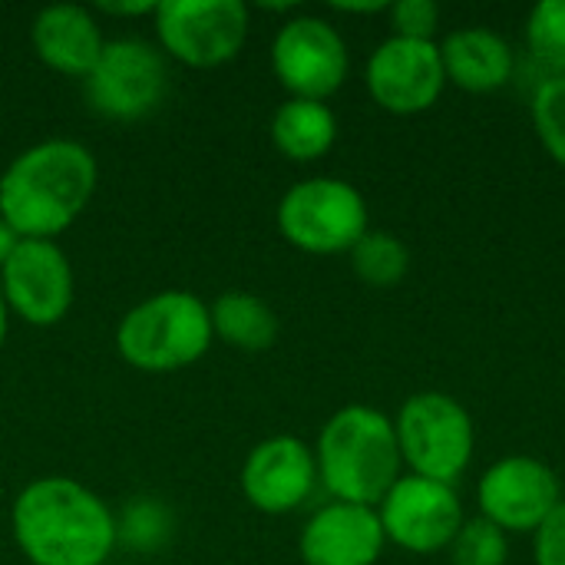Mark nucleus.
Instances as JSON below:
<instances>
[{
	"label": "nucleus",
	"mask_w": 565,
	"mask_h": 565,
	"mask_svg": "<svg viewBox=\"0 0 565 565\" xmlns=\"http://www.w3.org/2000/svg\"><path fill=\"white\" fill-rule=\"evenodd\" d=\"M17 550L30 565H103L116 550V513L73 477L30 480L10 510Z\"/></svg>",
	"instance_id": "f257e3e1"
},
{
	"label": "nucleus",
	"mask_w": 565,
	"mask_h": 565,
	"mask_svg": "<svg viewBox=\"0 0 565 565\" xmlns=\"http://www.w3.org/2000/svg\"><path fill=\"white\" fill-rule=\"evenodd\" d=\"M96 156L76 139H43L0 172V218L20 238L53 242L96 192Z\"/></svg>",
	"instance_id": "f03ea898"
},
{
	"label": "nucleus",
	"mask_w": 565,
	"mask_h": 565,
	"mask_svg": "<svg viewBox=\"0 0 565 565\" xmlns=\"http://www.w3.org/2000/svg\"><path fill=\"white\" fill-rule=\"evenodd\" d=\"M318 483L338 503L381 507L391 487L404 477L394 417L377 407L351 404L328 417L315 444Z\"/></svg>",
	"instance_id": "7ed1b4c3"
},
{
	"label": "nucleus",
	"mask_w": 565,
	"mask_h": 565,
	"mask_svg": "<svg viewBox=\"0 0 565 565\" xmlns=\"http://www.w3.org/2000/svg\"><path fill=\"white\" fill-rule=\"evenodd\" d=\"M209 305L182 288L132 305L116 324L119 358L142 374H172L202 361L212 348Z\"/></svg>",
	"instance_id": "20e7f679"
},
{
	"label": "nucleus",
	"mask_w": 565,
	"mask_h": 565,
	"mask_svg": "<svg viewBox=\"0 0 565 565\" xmlns=\"http://www.w3.org/2000/svg\"><path fill=\"white\" fill-rule=\"evenodd\" d=\"M394 430L401 460L414 477L457 487V480L473 463V417L457 397L444 391H420L407 397L394 417Z\"/></svg>",
	"instance_id": "39448f33"
},
{
	"label": "nucleus",
	"mask_w": 565,
	"mask_h": 565,
	"mask_svg": "<svg viewBox=\"0 0 565 565\" xmlns=\"http://www.w3.org/2000/svg\"><path fill=\"white\" fill-rule=\"evenodd\" d=\"M281 238L308 255H348L367 232V202L348 179L315 175L295 182L275 212Z\"/></svg>",
	"instance_id": "423d86ee"
},
{
	"label": "nucleus",
	"mask_w": 565,
	"mask_h": 565,
	"mask_svg": "<svg viewBox=\"0 0 565 565\" xmlns=\"http://www.w3.org/2000/svg\"><path fill=\"white\" fill-rule=\"evenodd\" d=\"M152 26L162 53L185 66L212 70L242 53L252 13L242 0H162Z\"/></svg>",
	"instance_id": "0eeeda50"
},
{
	"label": "nucleus",
	"mask_w": 565,
	"mask_h": 565,
	"mask_svg": "<svg viewBox=\"0 0 565 565\" xmlns=\"http://www.w3.org/2000/svg\"><path fill=\"white\" fill-rule=\"evenodd\" d=\"M83 93L93 113L106 119H142L166 96V60L159 46L139 36L106 40L96 66L83 76Z\"/></svg>",
	"instance_id": "6e6552de"
},
{
	"label": "nucleus",
	"mask_w": 565,
	"mask_h": 565,
	"mask_svg": "<svg viewBox=\"0 0 565 565\" xmlns=\"http://www.w3.org/2000/svg\"><path fill=\"white\" fill-rule=\"evenodd\" d=\"M271 70L288 96L328 103L351 70L348 43L324 17L298 13L285 20L271 40Z\"/></svg>",
	"instance_id": "1a4fd4ad"
},
{
	"label": "nucleus",
	"mask_w": 565,
	"mask_h": 565,
	"mask_svg": "<svg viewBox=\"0 0 565 565\" xmlns=\"http://www.w3.org/2000/svg\"><path fill=\"white\" fill-rule=\"evenodd\" d=\"M0 295L20 321L33 328L60 324L76 298V278L66 252L46 238H23L0 265Z\"/></svg>",
	"instance_id": "9d476101"
},
{
	"label": "nucleus",
	"mask_w": 565,
	"mask_h": 565,
	"mask_svg": "<svg viewBox=\"0 0 565 565\" xmlns=\"http://www.w3.org/2000/svg\"><path fill=\"white\" fill-rule=\"evenodd\" d=\"M377 516L387 543L414 556H434L440 550H450L454 536L467 520L457 487L414 473H404L391 487V493L377 507Z\"/></svg>",
	"instance_id": "9b49d317"
},
{
	"label": "nucleus",
	"mask_w": 565,
	"mask_h": 565,
	"mask_svg": "<svg viewBox=\"0 0 565 565\" xmlns=\"http://www.w3.org/2000/svg\"><path fill=\"white\" fill-rule=\"evenodd\" d=\"M371 99L394 116H420L437 106L447 89L440 43L387 36L364 66Z\"/></svg>",
	"instance_id": "f8f14e48"
},
{
	"label": "nucleus",
	"mask_w": 565,
	"mask_h": 565,
	"mask_svg": "<svg viewBox=\"0 0 565 565\" xmlns=\"http://www.w3.org/2000/svg\"><path fill=\"white\" fill-rule=\"evenodd\" d=\"M563 503L559 477L536 457H503L477 483L480 516L510 533H536L543 520Z\"/></svg>",
	"instance_id": "ddd939ff"
},
{
	"label": "nucleus",
	"mask_w": 565,
	"mask_h": 565,
	"mask_svg": "<svg viewBox=\"0 0 565 565\" xmlns=\"http://www.w3.org/2000/svg\"><path fill=\"white\" fill-rule=\"evenodd\" d=\"M242 497L268 516L295 513L318 487L315 447L298 437L278 434L255 444L238 473Z\"/></svg>",
	"instance_id": "4468645a"
},
{
	"label": "nucleus",
	"mask_w": 565,
	"mask_h": 565,
	"mask_svg": "<svg viewBox=\"0 0 565 565\" xmlns=\"http://www.w3.org/2000/svg\"><path fill=\"white\" fill-rule=\"evenodd\" d=\"M387 536L374 507L328 503L305 523L298 553L305 565H377Z\"/></svg>",
	"instance_id": "2eb2a0df"
},
{
	"label": "nucleus",
	"mask_w": 565,
	"mask_h": 565,
	"mask_svg": "<svg viewBox=\"0 0 565 565\" xmlns=\"http://www.w3.org/2000/svg\"><path fill=\"white\" fill-rule=\"evenodd\" d=\"M30 43L43 66L63 76L83 79L96 66L106 46V36L93 10L79 3H50L33 17Z\"/></svg>",
	"instance_id": "dca6fc26"
},
{
	"label": "nucleus",
	"mask_w": 565,
	"mask_h": 565,
	"mask_svg": "<svg viewBox=\"0 0 565 565\" xmlns=\"http://www.w3.org/2000/svg\"><path fill=\"white\" fill-rule=\"evenodd\" d=\"M440 60L447 83L467 93H497L516 73L513 46L487 26H460L444 36Z\"/></svg>",
	"instance_id": "f3484780"
},
{
	"label": "nucleus",
	"mask_w": 565,
	"mask_h": 565,
	"mask_svg": "<svg viewBox=\"0 0 565 565\" xmlns=\"http://www.w3.org/2000/svg\"><path fill=\"white\" fill-rule=\"evenodd\" d=\"M271 142L291 162H315L331 152L338 139V116L321 99L288 96L271 116Z\"/></svg>",
	"instance_id": "a211bd4d"
},
{
	"label": "nucleus",
	"mask_w": 565,
	"mask_h": 565,
	"mask_svg": "<svg viewBox=\"0 0 565 565\" xmlns=\"http://www.w3.org/2000/svg\"><path fill=\"white\" fill-rule=\"evenodd\" d=\"M212 334L235 351H268L278 338V315L252 291H222L212 305Z\"/></svg>",
	"instance_id": "6ab92c4d"
},
{
	"label": "nucleus",
	"mask_w": 565,
	"mask_h": 565,
	"mask_svg": "<svg viewBox=\"0 0 565 565\" xmlns=\"http://www.w3.org/2000/svg\"><path fill=\"white\" fill-rule=\"evenodd\" d=\"M351 271L371 288H394L411 271V248L394 232H367L351 252Z\"/></svg>",
	"instance_id": "aec40b11"
},
{
	"label": "nucleus",
	"mask_w": 565,
	"mask_h": 565,
	"mask_svg": "<svg viewBox=\"0 0 565 565\" xmlns=\"http://www.w3.org/2000/svg\"><path fill=\"white\" fill-rule=\"evenodd\" d=\"M526 50L550 76H565V0H540L530 10Z\"/></svg>",
	"instance_id": "412c9836"
},
{
	"label": "nucleus",
	"mask_w": 565,
	"mask_h": 565,
	"mask_svg": "<svg viewBox=\"0 0 565 565\" xmlns=\"http://www.w3.org/2000/svg\"><path fill=\"white\" fill-rule=\"evenodd\" d=\"M530 116L543 149L565 169V76H546L536 86Z\"/></svg>",
	"instance_id": "4be33fe9"
},
{
	"label": "nucleus",
	"mask_w": 565,
	"mask_h": 565,
	"mask_svg": "<svg viewBox=\"0 0 565 565\" xmlns=\"http://www.w3.org/2000/svg\"><path fill=\"white\" fill-rule=\"evenodd\" d=\"M510 536L483 516L463 520L450 543V565H507Z\"/></svg>",
	"instance_id": "5701e85b"
},
{
	"label": "nucleus",
	"mask_w": 565,
	"mask_h": 565,
	"mask_svg": "<svg viewBox=\"0 0 565 565\" xmlns=\"http://www.w3.org/2000/svg\"><path fill=\"white\" fill-rule=\"evenodd\" d=\"M172 516L159 500H132L122 516H116V540L139 550L152 553L169 540Z\"/></svg>",
	"instance_id": "b1692460"
},
{
	"label": "nucleus",
	"mask_w": 565,
	"mask_h": 565,
	"mask_svg": "<svg viewBox=\"0 0 565 565\" xmlns=\"http://www.w3.org/2000/svg\"><path fill=\"white\" fill-rule=\"evenodd\" d=\"M387 13L394 23V36L434 43L440 26V7L434 0H397L394 7H387Z\"/></svg>",
	"instance_id": "393cba45"
},
{
	"label": "nucleus",
	"mask_w": 565,
	"mask_h": 565,
	"mask_svg": "<svg viewBox=\"0 0 565 565\" xmlns=\"http://www.w3.org/2000/svg\"><path fill=\"white\" fill-rule=\"evenodd\" d=\"M533 563L565 565V497L563 503L543 520V526L533 533Z\"/></svg>",
	"instance_id": "a878e982"
},
{
	"label": "nucleus",
	"mask_w": 565,
	"mask_h": 565,
	"mask_svg": "<svg viewBox=\"0 0 565 565\" xmlns=\"http://www.w3.org/2000/svg\"><path fill=\"white\" fill-rule=\"evenodd\" d=\"M159 7V0H146V3H99V10L106 17H152Z\"/></svg>",
	"instance_id": "bb28decb"
},
{
	"label": "nucleus",
	"mask_w": 565,
	"mask_h": 565,
	"mask_svg": "<svg viewBox=\"0 0 565 565\" xmlns=\"http://www.w3.org/2000/svg\"><path fill=\"white\" fill-rule=\"evenodd\" d=\"M20 242H23V238H20V235L3 222V218H0V265L17 252V245H20Z\"/></svg>",
	"instance_id": "cd10ccee"
},
{
	"label": "nucleus",
	"mask_w": 565,
	"mask_h": 565,
	"mask_svg": "<svg viewBox=\"0 0 565 565\" xmlns=\"http://www.w3.org/2000/svg\"><path fill=\"white\" fill-rule=\"evenodd\" d=\"M338 10H344V13H381V10H387V3H334Z\"/></svg>",
	"instance_id": "c85d7f7f"
},
{
	"label": "nucleus",
	"mask_w": 565,
	"mask_h": 565,
	"mask_svg": "<svg viewBox=\"0 0 565 565\" xmlns=\"http://www.w3.org/2000/svg\"><path fill=\"white\" fill-rule=\"evenodd\" d=\"M7 328H10V308L0 295V348H3V338H7Z\"/></svg>",
	"instance_id": "c756f323"
}]
</instances>
